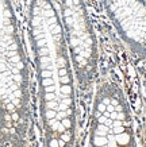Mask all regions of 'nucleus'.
Segmentation results:
<instances>
[{
	"label": "nucleus",
	"mask_w": 146,
	"mask_h": 147,
	"mask_svg": "<svg viewBox=\"0 0 146 147\" xmlns=\"http://www.w3.org/2000/svg\"><path fill=\"white\" fill-rule=\"evenodd\" d=\"M30 27L38 69L48 147H66L73 136V87L64 28L51 0H32Z\"/></svg>",
	"instance_id": "1"
},
{
	"label": "nucleus",
	"mask_w": 146,
	"mask_h": 147,
	"mask_svg": "<svg viewBox=\"0 0 146 147\" xmlns=\"http://www.w3.org/2000/svg\"><path fill=\"white\" fill-rule=\"evenodd\" d=\"M27 126V74L8 0H0V147H20Z\"/></svg>",
	"instance_id": "2"
},
{
	"label": "nucleus",
	"mask_w": 146,
	"mask_h": 147,
	"mask_svg": "<svg viewBox=\"0 0 146 147\" xmlns=\"http://www.w3.org/2000/svg\"><path fill=\"white\" fill-rule=\"evenodd\" d=\"M62 18L76 66L85 74L93 70V35L88 26L83 0H62Z\"/></svg>",
	"instance_id": "3"
},
{
	"label": "nucleus",
	"mask_w": 146,
	"mask_h": 147,
	"mask_svg": "<svg viewBox=\"0 0 146 147\" xmlns=\"http://www.w3.org/2000/svg\"><path fill=\"white\" fill-rule=\"evenodd\" d=\"M108 15L133 43L146 45V7L139 0H104Z\"/></svg>",
	"instance_id": "4"
},
{
	"label": "nucleus",
	"mask_w": 146,
	"mask_h": 147,
	"mask_svg": "<svg viewBox=\"0 0 146 147\" xmlns=\"http://www.w3.org/2000/svg\"><path fill=\"white\" fill-rule=\"evenodd\" d=\"M119 147H129V146H119Z\"/></svg>",
	"instance_id": "5"
}]
</instances>
